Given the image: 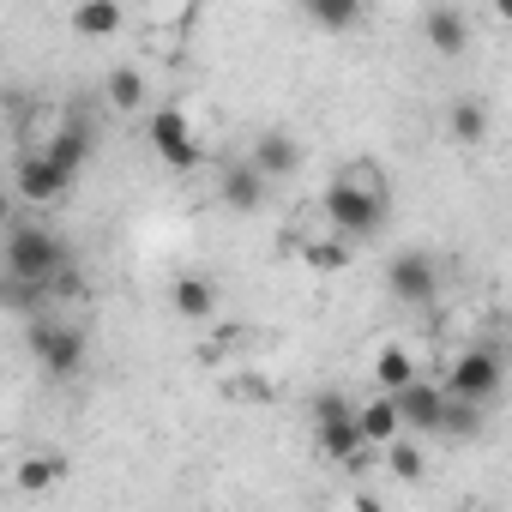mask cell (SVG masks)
<instances>
[{
	"label": "cell",
	"instance_id": "6da1fadb",
	"mask_svg": "<svg viewBox=\"0 0 512 512\" xmlns=\"http://www.w3.org/2000/svg\"><path fill=\"white\" fill-rule=\"evenodd\" d=\"M7 284H13V302L49 296V290H73V247H67V235L37 223V217H13L7 223Z\"/></svg>",
	"mask_w": 512,
	"mask_h": 512
},
{
	"label": "cell",
	"instance_id": "7a4b0ae2",
	"mask_svg": "<svg viewBox=\"0 0 512 512\" xmlns=\"http://www.w3.org/2000/svg\"><path fill=\"white\" fill-rule=\"evenodd\" d=\"M386 211H392V193L374 187V181H362V175H338L326 187V223H332V235L368 241V235H380Z\"/></svg>",
	"mask_w": 512,
	"mask_h": 512
},
{
	"label": "cell",
	"instance_id": "3957f363",
	"mask_svg": "<svg viewBox=\"0 0 512 512\" xmlns=\"http://www.w3.org/2000/svg\"><path fill=\"white\" fill-rule=\"evenodd\" d=\"M314 434H320V452H326L332 464H350L356 452H368L362 404H350L344 392H320V398H314Z\"/></svg>",
	"mask_w": 512,
	"mask_h": 512
},
{
	"label": "cell",
	"instance_id": "277c9868",
	"mask_svg": "<svg viewBox=\"0 0 512 512\" xmlns=\"http://www.w3.org/2000/svg\"><path fill=\"white\" fill-rule=\"evenodd\" d=\"M25 344H31V356H37V368L49 374V380H73L79 368H85V332L79 326H61V320H31V332H25Z\"/></svg>",
	"mask_w": 512,
	"mask_h": 512
},
{
	"label": "cell",
	"instance_id": "5b68a950",
	"mask_svg": "<svg viewBox=\"0 0 512 512\" xmlns=\"http://www.w3.org/2000/svg\"><path fill=\"white\" fill-rule=\"evenodd\" d=\"M386 290H392L404 308H428V302L440 296V266H434V253H422V247L392 253V260H386Z\"/></svg>",
	"mask_w": 512,
	"mask_h": 512
},
{
	"label": "cell",
	"instance_id": "8992f818",
	"mask_svg": "<svg viewBox=\"0 0 512 512\" xmlns=\"http://www.w3.org/2000/svg\"><path fill=\"white\" fill-rule=\"evenodd\" d=\"M145 139L163 157V169H199V139H193V121L181 109H151L145 115Z\"/></svg>",
	"mask_w": 512,
	"mask_h": 512
},
{
	"label": "cell",
	"instance_id": "52a82bcc",
	"mask_svg": "<svg viewBox=\"0 0 512 512\" xmlns=\"http://www.w3.org/2000/svg\"><path fill=\"white\" fill-rule=\"evenodd\" d=\"M446 392L452 398H470V404H488L494 392H500V356L494 350H464L452 368H446Z\"/></svg>",
	"mask_w": 512,
	"mask_h": 512
},
{
	"label": "cell",
	"instance_id": "ba28073f",
	"mask_svg": "<svg viewBox=\"0 0 512 512\" xmlns=\"http://www.w3.org/2000/svg\"><path fill=\"white\" fill-rule=\"evenodd\" d=\"M13 187H19V199H31V205H55V199L73 187V175H67L49 151H25V157H19Z\"/></svg>",
	"mask_w": 512,
	"mask_h": 512
},
{
	"label": "cell",
	"instance_id": "9c48e42d",
	"mask_svg": "<svg viewBox=\"0 0 512 512\" xmlns=\"http://www.w3.org/2000/svg\"><path fill=\"white\" fill-rule=\"evenodd\" d=\"M398 410H404V428L440 434V428H446V410H452V392H446V386H428V380H410V386L398 392Z\"/></svg>",
	"mask_w": 512,
	"mask_h": 512
},
{
	"label": "cell",
	"instance_id": "30bf717a",
	"mask_svg": "<svg viewBox=\"0 0 512 512\" xmlns=\"http://www.w3.org/2000/svg\"><path fill=\"white\" fill-rule=\"evenodd\" d=\"M266 187H272V175L253 163V157L223 169V199H229L235 211H260V205H266Z\"/></svg>",
	"mask_w": 512,
	"mask_h": 512
},
{
	"label": "cell",
	"instance_id": "8fae6325",
	"mask_svg": "<svg viewBox=\"0 0 512 512\" xmlns=\"http://www.w3.org/2000/svg\"><path fill=\"white\" fill-rule=\"evenodd\" d=\"M253 163H260L272 181H284V175H296V163H302V145H296L284 127H266L260 139H253Z\"/></svg>",
	"mask_w": 512,
	"mask_h": 512
},
{
	"label": "cell",
	"instance_id": "7c38bea8",
	"mask_svg": "<svg viewBox=\"0 0 512 512\" xmlns=\"http://www.w3.org/2000/svg\"><path fill=\"white\" fill-rule=\"evenodd\" d=\"M43 151H49V157H55V163H61V169L79 181V169L91 163V127L73 115L67 127H55V133H49V145H43Z\"/></svg>",
	"mask_w": 512,
	"mask_h": 512
},
{
	"label": "cell",
	"instance_id": "4fadbf2b",
	"mask_svg": "<svg viewBox=\"0 0 512 512\" xmlns=\"http://www.w3.org/2000/svg\"><path fill=\"white\" fill-rule=\"evenodd\" d=\"M362 434H368V446H392L398 434H404V410H398V392H380V398H368L362 404Z\"/></svg>",
	"mask_w": 512,
	"mask_h": 512
},
{
	"label": "cell",
	"instance_id": "5bb4252c",
	"mask_svg": "<svg viewBox=\"0 0 512 512\" xmlns=\"http://www.w3.org/2000/svg\"><path fill=\"white\" fill-rule=\"evenodd\" d=\"M422 31H428V49H434V55H464V49H470V25H464V13H452V7H434Z\"/></svg>",
	"mask_w": 512,
	"mask_h": 512
},
{
	"label": "cell",
	"instance_id": "9a60e30c",
	"mask_svg": "<svg viewBox=\"0 0 512 512\" xmlns=\"http://www.w3.org/2000/svg\"><path fill=\"white\" fill-rule=\"evenodd\" d=\"M73 31L79 37H115L121 31V0H79V7H73Z\"/></svg>",
	"mask_w": 512,
	"mask_h": 512
},
{
	"label": "cell",
	"instance_id": "2e32d148",
	"mask_svg": "<svg viewBox=\"0 0 512 512\" xmlns=\"http://www.w3.org/2000/svg\"><path fill=\"white\" fill-rule=\"evenodd\" d=\"M103 91H109V109H121V115H139L145 109V73L139 67H109Z\"/></svg>",
	"mask_w": 512,
	"mask_h": 512
},
{
	"label": "cell",
	"instance_id": "e0dca14e",
	"mask_svg": "<svg viewBox=\"0 0 512 512\" xmlns=\"http://www.w3.org/2000/svg\"><path fill=\"white\" fill-rule=\"evenodd\" d=\"M374 380H380V392H404V386L422 380V374H416V356H410V350L386 344V350L374 356Z\"/></svg>",
	"mask_w": 512,
	"mask_h": 512
},
{
	"label": "cell",
	"instance_id": "ac0fdd59",
	"mask_svg": "<svg viewBox=\"0 0 512 512\" xmlns=\"http://www.w3.org/2000/svg\"><path fill=\"white\" fill-rule=\"evenodd\" d=\"M302 13L320 31H356L362 25V0H302Z\"/></svg>",
	"mask_w": 512,
	"mask_h": 512
},
{
	"label": "cell",
	"instance_id": "d6986e66",
	"mask_svg": "<svg viewBox=\"0 0 512 512\" xmlns=\"http://www.w3.org/2000/svg\"><path fill=\"white\" fill-rule=\"evenodd\" d=\"M169 302H175L181 320H211V308H217V296H211L205 278H181V284L169 290Z\"/></svg>",
	"mask_w": 512,
	"mask_h": 512
},
{
	"label": "cell",
	"instance_id": "ffe728a7",
	"mask_svg": "<svg viewBox=\"0 0 512 512\" xmlns=\"http://www.w3.org/2000/svg\"><path fill=\"white\" fill-rule=\"evenodd\" d=\"M446 127H452V139H458V145H482V133H488V109H482L476 97H464V103H452Z\"/></svg>",
	"mask_w": 512,
	"mask_h": 512
},
{
	"label": "cell",
	"instance_id": "44dd1931",
	"mask_svg": "<svg viewBox=\"0 0 512 512\" xmlns=\"http://www.w3.org/2000/svg\"><path fill=\"white\" fill-rule=\"evenodd\" d=\"M386 464H392V476H398V482H422V470H428L422 446H416V440H404V434L386 446Z\"/></svg>",
	"mask_w": 512,
	"mask_h": 512
},
{
	"label": "cell",
	"instance_id": "7402d4cb",
	"mask_svg": "<svg viewBox=\"0 0 512 512\" xmlns=\"http://www.w3.org/2000/svg\"><path fill=\"white\" fill-rule=\"evenodd\" d=\"M61 470H67L61 458H25V464H19V488H25V494H37V488L61 482Z\"/></svg>",
	"mask_w": 512,
	"mask_h": 512
},
{
	"label": "cell",
	"instance_id": "603a6c76",
	"mask_svg": "<svg viewBox=\"0 0 512 512\" xmlns=\"http://www.w3.org/2000/svg\"><path fill=\"white\" fill-rule=\"evenodd\" d=\"M308 260H314V266H344V247H314Z\"/></svg>",
	"mask_w": 512,
	"mask_h": 512
},
{
	"label": "cell",
	"instance_id": "cb8c5ba5",
	"mask_svg": "<svg viewBox=\"0 0 512 512\" xmlns=\"http://www.w3.org/2000/svg\"><path fill=\"white\" fill-rule=\"evenodd\" d=\"M494 13H500V19H506V25H512V0H494Z\"/></svg>",
	"mask_w": 512,
	"mask_h": 512
}]
</instances>
